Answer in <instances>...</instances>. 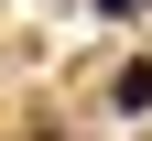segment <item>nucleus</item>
Returning a JSON list of instances; mask_svg holds the SVG:
<instances>
[{
  "label": "nucleus",
  "instance_id": "1",
  "mask_svg": "<svg viewBox=\"0 0 152 141\" xmlns=\"http://www.w3.org/2000/svg\"><path fill=\"white\" fill-rule=\"evenodd\" d=\"M109 109H120V119H141V109H152V54H130V65L109 76Z\"/></svg>",
  "mask_w": 152,
  "mask_h": 141
},
{
  "label": "nucleus",
  "instance_id": "2",
  "mask_svg": "<svg viewBox=\"0 0 152 141\" xmlns=\"http://www.w3.org/2000/svg\"><path fill=\"white\" fill-rule=\"evenodd\" d=\"M87 11H109V22H141V11H152V0H87Z\"/></svg>",
  "mask_w": 152,
  "mask_h": 141
}]
</instances>
